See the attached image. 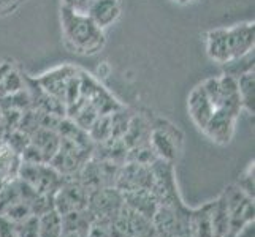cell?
Masks as SVG:
<instances>
[{
	"label": "cell",
	"mask_w": 255,
	"mask_h": 237,
	"mask_svg": "<svg viewBox=\"0 0 255 237\" xmlns=\"http://www.w3.org/2000/svg\"><path fill=\"white\" fill-rule=\"evenodd\" d=\"M60 29L64 45L78 56H95L105 48V30L99 29L87 14L60 8Z\"/></svg>",
	"instance_id": "obj_1"
},
{
	"label": "cell",
	"mask_w": 255,
	"mask_h": 237,
	"mask_svg": "<svg viewBox=\"0 0 255 237\" xmlns=\"http://www.w3.org/2000/svg\"><path fill=\"white\" fill-rule=\"evenodd\" d=\"M201 85H203L206 95L209 96V100L214 104L216 109H225L236 117L240 116L243 108L238 93V84H236V76L228 73H224L221 76H211L205 79Z\"/></svg>",
	"instance_id": "obj_2"
},
{
	"label": "cell",
	"mask_w": 255,
	"mask_h": 237,
	"mask_svg": "<svg viewBox=\"0 0 255 237\" xmlns=\"http://www.w3.org/2000/svg\"><path fill=\"white\" fill-rule=\"evenodd\" d=\"M17 177L22 179L25 183L40 193V195L51 198L54 201L57 190L62 187L65 182V175L57 172L51 164L48 163H25L21 161V168Z\"/></svg>",
	"instance_id": "obj_3"
},
{
	"label": "cell",
	"mask_w": 255,
	"mask_h": 237,
	"mask_svg": "<svg viewBox=\"0 0 255 237\" xmlns=\"http://www.w3.org/2000/svg\"><path fill=\"white\" fill-rule=\"evenodd\" d=\"M149 146L152 147L157 158L174 164L182 149V133L168 120L159 119L151 124Z\"/></svg>",
	"instance_id": "obj_4"
},
{
	"label": "cell",
	"mask_w": 255,
	"mask_h": 237,
	"mask_svg": "<svg viewBox=\"0 0 255 237\" xmlns=\"http://www.w3.org/2000/svg\"><path fill=\"white\" fill-rule=\"evenodd\" d=\"M227 210L230 215L232 233L236 234L244 225L254 222V199L243 193L236 185H230L224 190Z\"/></svg>",
	"instance_id": "obj_5"
},
{
	"label": "cell",
	"mask_w": 255,
	"mask_h": 237,
	"mask_svg": "<svg viewBox=\"0 0 255 237\" xmlns=\"http://www.w3.org/2000/svg\"><path fill=\"white\" fill-rule=\"evenodd\" d=\"M89 193L81 185L76 177H67L54 196V209L59 215H65L75 210H83L87 207Z\"/></svg>",
	"instance_id": "obj_6"
},
{
	"label": "cell",
	"mask_w": 255,
	"mask_h": 237,
	"mask_svg": "<svg viewBox=\"0 0 255 237\" xmlns=\"http://www.w3.org/2000/svg\"><path fill=\"white\" fill-rule=\"evenodd\" d=\"M236 116L230 114L225 109H216L213 112V116L208 120V124L205 128L201 130L203 133L216 144L225 146L232 141V138L235 135V124H236Z\"/></svg>",
	"instance_id": "obj_7"
},
{
	"label": "cell",
	"mask_w": 255,
	"mask_h": 237,
	"mask_svg": "<svg viewBox=\"0 0 255 237\" xmlns=\"http://www.w3.org/2000/svg\"><path fill=\"white\" fill-rule=\"evenodd\" d=\"M227 32H228V40H230L233 60L241 59L244 56L251 54V52H254V43H255L254 22L249 21V22L235 24L232 27H227Z\"/></svg>",
	"instance_id": "obj_8"
},
{
	"label": "cell",
	"mask_w": 255,
	"mask_h": 237,
	"mask_svg": "<svg viewBox=\"0 0 255 237\" xmlns=\"http://www.w3.org/2000/svg\"><path fill=\"white\" fill-rule=\"evenodd\" d=\"M205 46H206L208 57L214 64L227 65L233 60L227 27H217L208 30L205 37Z\"/></svg>",
	"instance_id": "obj_9"
},
{
	"label": "cell",
	"mask_w": 255,
	"mask_h": 237,
	"mask_svg": "<svg viewBox=\"0 0 255 237\" xmlns=\"http://www.w3.org/2000/svg\"><path fill=\"white\" fill-rule=\"evenodd\" d=\"M86 14L102 30L110 29L121 16V0H91Z\"/></svg>",
	"instance_id": "obj_10"
},
{
	"label": "cell",
	"mask_w": 255,
	"mask_h": 237,
	"mask_svg": "<svg viewBox=\"0 0 255 237\" xmlns=\"http://www.w3.org/2000/svg\"><path fill=\"white\" fill-rule=\"evenodd\" d=\"M187 109H189V116L193 120L200 130H203L205 125L208 124V120L213 116V112L216 111L214 104L211 103L209 96L206 95L203 85L198 84L195 89H193L189 95L187 100Z\"/></svg>",
	"instance_id": "obj_11"
},
{
	"label": "cell",
	"mask_w": 255,
	"mask_h": 237,
	"mask_svg": "<svg viewBox=\"0 0 255 237\" xmlns=\"http://www.w3.org/2000/svg\"><path fill=\"white\" fill-rule=\"evenodd\" d=\"M29 138H30L29 143L37 149V152L40 154L43 163L49 164L52 157L56 155L57 149H59V143H60V138H59L57 131L51 130V128L40 127L38 130H35Z\"/></svg>",
	"instance_id": "obj_12"
},
{
	"label": "cell",
	"mask_w": 255,
	"mask_h": 237,
	"mask_svg": "<svg viewBox=\"0 0 255 237\" xmlns=\"http://www.w3.org/2000/svg\"><path fill=\"white\" fill-rule=\"evenodd\" d=\"M21 161L22 160L19 154H16L3 141L0 143V190L17 177Z\"/></svg>",
	"instance_id": "obj_13"
},
{
	"label": "cell",
	"mask_w": 255,
	"mask_h": 237,
	"mask_svg": "<svg viewBox=\"0 0 255 237\" xmlns=\"http://www.w3.org/2000/svg\"><path fill=\"white\" fill-rule=\"evenodd\" d=\"M211 209L213 201L206 203L203 207L190 209L189 214V237H211Z\"/></svg>",
	"instance_id": "obj_14"
},
{
	"label": "cell",
	"mask_w": 255,
	"mask_h": 237,
	"mask_svg": "<svg viewBox=\"0 0 255 237\" xmlns=\"http://www.w3.org/2000/svg\"><path fill=\"white\" fill-rule=\"evenodd\" d=\"M236 84H238V93H240L243 111L254 116V85H255L254 68L236 76Z\"/></svg>",
	"instance_id": "obj_15"
},
{
	"label": "cell",
	"mask_w": 255,
	"mask_h": 237,
	"mask_svg": "<svg viewBox=\"0 0 255 237\" xmlns=\"http://www.w3.org/2000/svg\"><path fill=\"white\" fill-rule=\"evenodd\" d=\"M62 234V218L56 209L38 217V237H60Z\"/></svg>",
	"instance_id": "obj_16"
},
{
	"label": "cell",
	"mask_w": 255,
	"mask_h": 237,
	"mask_svg": "<svg viewBox=\"0 0 255 237\" xmlns=\"http://www.w3.org/2000/svg\"><path fill=\"white\" fill-rule=\"evenodd\" d=\"M22 89H24V76L14 67H11L3 76L2 84H0V96L11 95Z\"/></svg>",
	"instance_id": "obj_17"
},
{
	"label": "cell",
	"mask_w": 255,
	"mask_h": 237,
	"mask_svg": "<svg viewBox=\"0 0 255 237\" xmlns=\"http://www.w3.org/2000/svg\"><path fill=\"white\" fill-rule=\"evenodd\" d=\"M17 237H38V217L30 215L21 222L14 223Z\"/></svg>",
	"instance_id": "obj_18"
},
{
	"label": "cell",
	"mask_w": 255,
	"mask_h": 237,
	"mask_svg": "<svg viewBox=\"0 0 255 237\" xmlns=\"http://www.w3.org/2000/svg\"><path fill=\"white\" fill-rule=\"evenodd\" d=\"M236 187H238L243 193H246L249 198L254 199V161H251L248 166H246V169L238 175Z\"/></svg>",
	"instance_id": "obj_19"
},
{
	"label": "cell",
	"mask_w": 255,
	"mask_h": 237,
	"mask_svg": "<svg viewBox=\"0 0 255 237\" xmlns=\"http://www.w3.org/2000/svg\"><path fill=\"white\" fill-rule=\"evenodd\" d=\"M91 5V0H60V8H65L68 11L86 14L87 8Z\"/></svg>",
	"instance_id": "obj_20"
},
{
	"label": "cell",
	"mask_w": 255,
	"mask_h": 237,
	"mask_svg": "<svg viewBox=\"0 0 255 237\" xmlns=\"http://www.w3.org/2000/svg\"><path fill=\"white\" fill-rule=\"evenodd\" d=\"M0 237H17L14 223L3 215H0Z\"/></svg>",
	"instance_id": "obj_21"
},
{
	"label": "cell",
	"mask_w": 255,
	"mask_h": 237,
	"mask_svg": "<svg viewBox=\"0 0 255 237\" xmlns=\"http://www.w3.org/2000/svg\"><path fill=\"white\" fill-rule=\"evenodd\" d=\"M17 6H19L17 0H0V17L11 14L13 11H16Z\"/></svg>",
	"instance_id": "obj_22"
},
{
	"label": "cell",
	"mask_w": 255,
	"mask_h": 237,
	"mask_svg": "<svg viewBox=\"0 0 255 237\" xmlns=\"http://www.w3.org/2000/svg\"><path fill=\"white\" fill-rule=\"evenodd\" d=\"M236 237H254V222L244 225L241 230L236 233Z\"/></svg>",
	"instance_id": "obj_23"
},
{
	"label": "cell",
	"mask_w": 255,
	"mask_h": 237,
	"mask_svg": "<svg viewBox=\"0 0 255 237\" xmlns=\"http://www.w3.org/2000/svg\"><path fill=\"white\" fill-rule=\"evenodd\" d=\"M13 65L11 64H8V62H2L0 64V84H2V81H3V76L6 75V72L10 70Z\"/></svg>",
	"instance_id": "obj_24"
},
{
	"label": "cell",
	"mask_w": 255,
	"mask_h": 237,
	"mask_svg": "<svg viewBox=\"0 0 255 237\" xmlns=\"http://www.w3.org/2000/svg\"><path fill=\"white\" fill-rule=\"evenodd\" d=\"M60 237H89V234H84V233H76V231H64Z\"/></svg>",
	"instance_id": "obj_25"
},
{
	"label": "cell",
	"mask_w": 255,
	"mask_h": 237,
	"mask_svg": "<svg viewBox=\"0 0 255 237\" xmlns=\"http://www.w3.org/2000/svg\"><path fill=\"white\" fill-rule=\"evenodd\" d=\"M170 2L174 3V5H179V6H187V5L198 2V0H170Z\"/></svg>",
	"instance_id": "obj_26"
},
{
	"label": "cell",
	"mask_w": 255,
	"mask_h": 237,
	"mask_svg": "<svg viewBox=\"0 0 255 237\" xmlns=\"http://www.w3.org/2000/svg\"><path fill=\"white\" fill-rule=\"evenodd\" d=\"M3 133H5V127H3V120H2V111H0V141H2Z\"/></svg>",
	"instance_id": "obj_27"
},
{
	"label": "cell",
	"mask_w": 255,
	"mask_h": 237,
	"mask_svg": "<svg viewBox=\"0 0 255 237\" xmlns=\"http://www.w3.org/2000/svg\"><path fill=\"white\" fill-rule=\"evenodd\" d=\"M17 2H19V3H21V2H25V0H17Z\"/></svg>",
	"instance_id": "obj_28"
}]
</instances>
